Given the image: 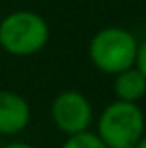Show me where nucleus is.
<instances>
[{
	"label": "nucleus",
	"instance_id": "5",
	"mask_svg": "<svg viewBox=\"0 0 146 148\" xmlns=\"http://www.w3.org/2000/svg\"><path fill=\"white\" fill-rule=\"evenodd\" d=\"M30 122V105L15 92L0 90V133H21Z\"/></svg>",
	"mask_w": 146,
	"mask_h": 148
},
{
	"label": "nucleus",
	"instance_id": "4",
	"mask_svg": "<svg viewBox=\"0 0 146 148\" xmlns=\"http://www.w3.org/2000/svg\"><path fill=\"white\" fill-rule=\"evenodd\" d=\"M51 116L55 126L64 135H75L86 131L92 124V105L84 94L77 90L60 92L51 105Z\"/></svg>",
	"mask_w": 146,
	"mask_h": 148
},
{
	"label": "nucleus",
	"instance_id": "10",
	"mask_svg": "<svg viewBox=\"0 0 146 148\" xmlns=\"http://www.w3.org/2000/svg\"><path fill=\"white\" fill-rule=\"evenodd\" d=\"M133 148H146V133H143V137L137 141V145L133 146Z\"/></svg>",
	"mask_w": 146,
	"mask_h": 148
},
{
	"label": "nucleus",
	"instance_id": "8",
	"mask_svg": "<svg viewBox=\"0 0 146 148\" xmlns=\"http://www.w3.org/2000/svg\"><path fill=\"white\" fill-rule=\"evenodd\" d=\"M135 66L141 73L146 77V38L141 43H137V53H135Z\"/></svg>",
	"mask_w": 146,
	"mask_h": 148
},
{
	"label": "nucleus",
	"instance_id": "6",
	"mask_svg": "<svg viewBox=\"0 0 146 148\" xmlns=\"http://www.w3.org/2000/svg\"><path fill=\"white\" fill-rule=\"evenodd\" d=\"M146 94V77L135 66L114 75V96L120 101L137 103Z\"/></svg>",
	"mask_w": 146,
	"mask_h": 148
},
{
	"label": "nucleus",
	"instance_id": "2",
	"mask_svg": "<svg viewBox=\"0 0 146 148\" xmlns=\"http://www.w3.org/2000/svg\"><path fill=\"white\" fill-rule=\"evenodd\" d=\"M137 38L122 26L101 28L88 45V56L99 71L116 75L135 64Z\"/></svg>",
	"mask_w": 146,
	"mask_h": 148
},
{
	"label": "nucleus",
	"instance_id": "7",
	"mask_svg": "<svg viewBox=\"0 0 146 148\" xmlns=\"http://www.w3.org/2000/svg\"><path fill=\"white\" fill-rule=\"evenodd\" d=\"M62 148H107L103 145V141L98 137V133L92 131H81V133L70 135L66 139V143L62 145Z\"/></svg>",
	"mask_w": 146,
	"mask_h": 148
},
{
	"label": "nucleus",
	"instance_id": "9",
	"mask_svg": "<svg viewBox=\"0 0 146 148\" xmlns=\"http://www.w3.org/2000/svg\"><path fill=\"white\" fill-rule=\"evenodd\" d=\"M4 148H36V146L28 145V143H11V145H8Z\"/></svg>",
	"mask_w": 146,
	"mask_h": 148
},
{
	"label": "nucleus",
	"instance_id": "3",
	"mask_svg": "<svg viewBox=\"0 0 146 148\" xmlns=\"http://www.w3.org/2000/svg\"><path fill=\"white\" fill-rule=\"evenodd\" d=\"M49 41V25L36 11H13L0 23V45L15 56H30Z\"/></svg>",
	"mask_w": 146,
	"mask_h": 148
},
{
	"label": "nucleus",
	"instance_id": "1",
	"mask_svg": "<svg viewBox=\"0 0 146 148\" xmlns=\"http://www.w3.org/2000/svg\"><path fill=\"white\" fill-rule=\"evenodd\" d=\"M144 112L139 103L113 101L98 120V137L107 148H133L144 133Z\"/></svg>",
	"mask_w": 146,
	"mask_h": 148
}]
</instances>
